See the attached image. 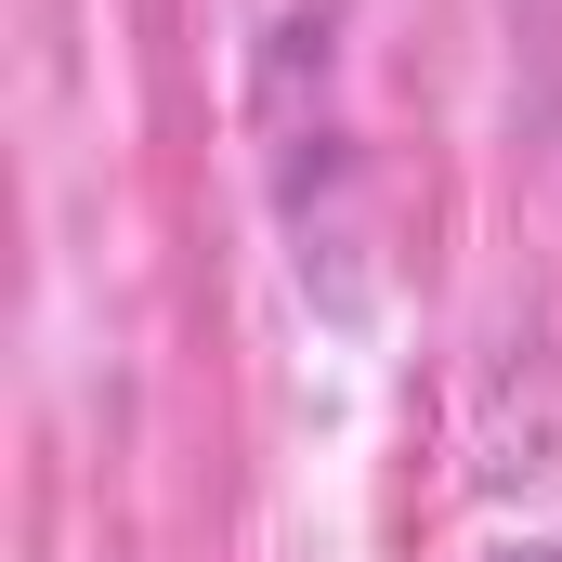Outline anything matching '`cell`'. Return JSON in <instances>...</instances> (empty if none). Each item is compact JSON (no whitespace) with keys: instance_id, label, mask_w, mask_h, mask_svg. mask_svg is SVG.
Here are the masks:
<instances>
[{"instance_id":"6da1fadb","label":"cell","mask_w":562,"mask_h":562,"mask_svg":"<svg viewBox=\"0 0 562 562\" xmlns=\"http://www.w3.org/2000/svg\"><path fill=\"white\" fill-rule=\"evenodd\" d=\"M497 562H562V537H524V550H497Z\"/></svg>"}]
</instances>
